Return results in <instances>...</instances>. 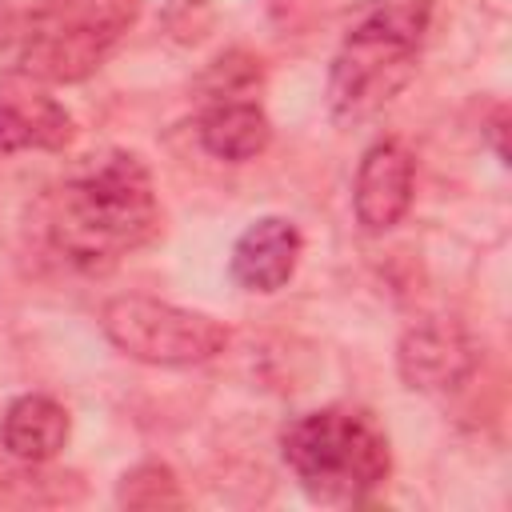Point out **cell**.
<instances>
[{
    "instance_id": "cell-8",
    "label": "cell",
    "mask_w": 512,
    "mask_h": 512,
    "mask_svg": "<svg viewBox=\"0 0 512 512\" xmlns=\"http://www.w3.org/2000/svg\"><path fill=\"white\" fill-rule=\"evenodd\" d=\"M300 252H304V236L288 216H260L232 244L228 272L244 292L272 296L296 276Z\"/></svg>"
},
{
    "instance_id": "cell-13",
    "label": "cell",
    "mask_w": 512,
    "mask_h": 512,
    "mask_svg": "<svg viewBox=\"0 0 512 512\" xmlns=\"http://www.w3.org/2000/svg\"><path fill=\"white\" fill-rule=\"evenodd\" d=\"M260 80V60L256 56H244V52H228L220 56L208 76H204V92H208V104L212 100H236V96H252V84Z\"/></svg>"
},
{
    "instance_id": "cell-3",
    "label": "cell",
    "mask_w": 512,
    "mask_h": 512,
    "mask_svg": "<svg viewBox=\"0 0 512 512\" xmlns=\"http://www.w3.org/2000/svg\"><path fill=\"white\" fill-rule=\"evenodd\" d=\"M136 16L140 0H44L12 24L8 72L32 84H76L104 64Z\"/></svg>"
},
{
    "instance_id": "cell-15",
    "label": "cell",
    "mask_w": 512,
    "mask_h": 512,
    "mask_svg": "<svg viewBox=\"0 0 512 512\" xmlns=\"http://www.w3.org/2000/svg\"><path fill=\"white\" fill-rule=\"evenodd\" d=\"M488 136H492V144H496V156L508 164V148H504V108H496V116H492V124H488Z\"/></svg>"
},
{
    "instance_id": "cell-4",
    "label": "cell",
    "mask_w": 512,
    "mask_h": 512,
    "mask_svg": "<svg viewBox=\"0 0 512 512\" xmlns=\"http://www.w3.org/2000/svg\"><path fill=\"white\" fill-rule=\"evenodd\" d=\"M424 40V8L392 0L368 12L340 44L328 72V112L336 124L372 120L412 80Z\"/></svg>"
},
{
    "instance_id": "cell-5",
    "label": "cell",
    "mask_w": 512,
    "mask_h": 512,
    "mask_svg": "<svg viewBox=\"0 0 512 512\" xmlns=\"http://www.w3.org/2000/svg\"><path fill=\"white\" fill-rule=\"evenodd\" d=\"M100 328L116 352L156 368H188L228 348V328L196 308H180L156 296H112L100 308Z\"/></svg>"
},
{
    "instance_id": "cell-12",
    "label": "cell",
    "mask_w": 512,
    "mask_h": 512,
    "mask_svg": "<svg viewBox=\"0 0 512 512\" xmlns=\"http://www.w3.org/2000/svg\"><path fill=\"white\" fill-rule=\"evenodd\" d=\"M116 500L124 508H180L184 504V492H180V480L168 464L160 460H144L136 468H128L116 484Z\"/></svg>"
},
{
    "instance_id": "cell-6",
    "label": "cell",
    "mask_w": 512,
    "mask_h": 512,
    "mask_svg": "<svg viewBox=\"0 0 512 512\" xmlns=\"http://www.w3.org/2000/svg\"><path fill=\"white\" fill-rule=\"evenodd\" d=\"M476 364H480L476 340L468 336V328L460 320H448V316L416 320L396 344L400 380L424 396L460 392L472 380Z\"/></svg>"
},
{
    "instance_id": "cell-1",
    "label": "cell",
    "mask_w": 512,
    "mask_h": 512,
    "mask_svg": "<svg viewBox=\"0 0 512 512\" xmlns=\"http://www.w3.org/2000/svg\"><path fill=\"white\" fill-rule=\"evenodd\" d=\"M44 232L52 252L80 272H108L160 232L152 176L132 152L88 156L48 196Z\"/></svg>"
},
{
    "instance_id": "cell-10",
    "label": "cell",
    "mask_w": 512,
    "mask_h": 512,
    "mask_svg": "<svg viewBox=\"0 0 512 512\" xmlns=\"http://www.w3.org/2000/svg\"><path fill=\"white\" fill-rule=\"evenodd\" d=\"M72 140V112L44 92L0 96V156L12 152H56Z\"/></svg>"
},
{
    "instance_id": "cell-9",
    "label": "cell",
    "mask_w": 512,
    "mask_h": 512,
    "mask_svg": "<svg viewBox=\"0 0 512 512\" xmlns=\"http://www.w3.org/2000/svg\"><path fill=\"white\" fill-rule=\"evenodd\" d=\"M68 408L44 392L16 396L0 416V448L20 464H44L68 444Z\"/></svg>"
},
{
    "instance_id": "cell-2",
    "label": "cell",
    "mask_w": 512,
    "mask_h": 512,
    "mask_svg": "<svg viewBox=\"0 0 512 512\" xmlns=\"http://www.w3.org/2000/svg\"><path fill=\"white\" fill-rule=\"evenodd\" d=\"M280 456L308 500L360 504L392 472V448L372 412L328 404L300 412L280 432Z\"/></svg>"
},
{
    "instance_id": "cell-14",
    "label": "cell",
    "mask_w": 512,
    "mask_h": 512,
    "mask_svg": "<svg viewBox=\"0 0 512 512\" xmlns=\"http://www.w3.org/2000/svg\"><path fill=\"white\" fill-rule=\"evenodd\" d=\"M160 20L180 44H200L212 28V0H164Z\"/></svg>"
},
{
    "instance_id": "cell-7",
    "label": "cell",
    "mask_w": 512,
    "mask_h": 512,
    "mask_svg": "<svg viewBox=\"0 0 512 512\" xmlns=\"http://www.w3.org/2000/svg\"><path fill=\"white\" fill-rule=\"evenodd\" d=\"M412 192H416V156L408 152V144L404 140H376L360 156V168L352 180L356 224L372 236L396 228L412 208Z\"/></svg>"
},
{
    "instance_id": "cell-11",
    "label": "cell",
    "mask_w": 512,
    "mask_h": 512,
    "mask_svg": "<svg viewBox=\"0 0 512 512\" xmlns=\"http://www.w3.org/2000/svg\"><path fill=\"white\" fill-rule=\"evenodd\" d=\"M272 140V120L252 96L236 100H212L200 116V144L216 160L244 164L256 160Z\"/></svg>"
}]
</instances>
